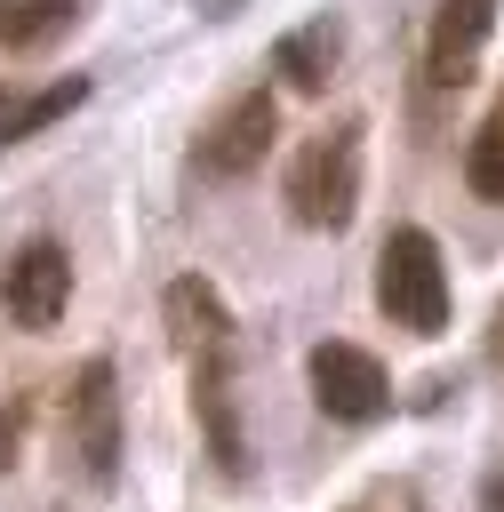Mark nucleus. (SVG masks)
<instances>
[{
  "label": "nucleus",
  "instance_id": "f257e3e1",
  "mask_svg": "<svg viewBox=\"0 0 504 512\" xmlns=\"http://www.w3.org/2000/svg\"><path fill=\"white\" fill-rule=\"evenodd\" d=\"M288 216L304 232H344L360 216V120H336L288 160Z\"/></svg>",
  "mask_w": 504,
  "mask_h": 512
},
{
  "label": "nucleus",
  "instance_id": "f03ea898",
  "mask_svg": "<svg viewBox=\"0 0 504 512\" xmlns=\"http://www.w3.org/2000/svg\"><path fill=\"white\" fill-rule=\"evenodd\" d=\"M376 304L408 336H440L448 328V264H440V240L424 224H392L384 232V248H376Z\"/></svg>",
  "mask_w": 504,
  "mask_h": 512
},
{
  "label": "nucleus",
  "instance_id": "7ed1b4c3",
  "mask_svg": "<svg viewBox=\"0 0 504 512\" xmlns=\"http://www.w3.org/2000/svg\"><path fill=\"white\" fill-rule=\"evenodd\" d=\"M64 440H72V456H80V472L96 488L120 480V376H112V360H80L72 368V384H64Z\"/></svg>",
  "mask_w": 504,
  "mask_h": 512
},
{
  "label": "nucleus",
  "instance_id": "20e7f679",
  "mask_svg": "<svg viewBox=\"0 0 504 512\" xmlns=\"http://www.w3.org/2000/svg\"><path fill=\"white\" fill-rule=\"evenodd\" d=\"M272 136H280V104H272V88H240V96L200 128L192 168H200L208 184H240V176H256V168H264Z\"/></svg>",
  "mask_w": 504,
  "mask_h": 512
},
{
  "label": "nucleus",
  "instance_id": "39448f33",
  "mask_svg": "<svg viewBox=\"0 0 504 512\" xmlns=\"http://www.w3.org/2000/svg\"><path fill=\"white\" fill-rule=\"evenodd\" d=\"M304 376H312L320 416H336V424H376V416L392 408V376H384V360H376L368 344L328 336V344H312Z\"/></svg>",
  "mask_w": 504,
  "mask_h": 512
},
{
  "label": "nucleus",
  "instance_id": "423d86ee",
  "mask_svg": "<svg viewBox=\"0 0 504 512\" xmlns=\"http://www.w3.org/2000/svg\"><path fill=\"white\" fill-rule=\"evenodd\" d=\"M0 304H8V320L16 328H56L64 320V304H72V256L40 232V240H24L16 256H8V272H0Z\"/></svg>",
  "mask_w": 504,
  "mask_h": 512
},
{
  "label": "nucleus",
  "instance_id": "0eeeda50",
  "mask_svg": "<svg viewBox=\"0 0 504 512\" xmlns=\"http://www.w3.org/2000/svg\"><path fill=\"white\" fill-rule=\"evenodd\" d=\"M496 8L504 0H440L432 8V32H424V80L432 88H472L480 48L496 32Z\"/></svg>",
  "mask_w": 504,
  "mask_h": 512
},
{
  "label": "nucleus",
  "instance_id": "6e6552de",
  "mask_svg": "<svg viewBox=\"0 0 504 512\" xmlns=\"http://www.w3.org/2000/svg\"><path fill=\"white\" fill-rule=\"evenodd\" d=\"M160 312H168V344L184 360H232V304L208 280H168Z\"/></svg>",
  "mask_w": 504,
  "mask_h": 512
},
{
  "label": "nucleus",
  "instance_id": "1a4fd4ad",
  "mask_svg": "<svg viewBox=\"0 0 504 512\" xmlns=\"http://www.w3.org/2000/svg\"><path fill=\"white\" fill-rule=\"evenodd\" d=\"M192 408H200V432H208V456L224 480L248 472V440H240V408H232V368L224 360H192Z\"/></svg>",
  "mask_w": 504,
  "mask_h": 512
},
{
  "label": "nucleus",
  "instance_id": "9d476101",
  "mask_svg": "<svg viewBox=\"0 0 504 512\" xmlns=\"http://www.w3.org/2000/svg\"><path fill=\"white\" fill-rule=\"evenodd\" d=\"M336 24H304V32H288L280 48H272V72L296 88V96H320L328 88V72H336Z\"/></svg>",
  "mask_w": 504,
  "mask_h": 512
},
{
  "label": "nucleus",
  "instance_id": "9b49d317",
  "mask_svg": "<svg viewBox=\"0 0 504 512\" xmlns=\"http://www.w3.org/2000/svg\"><path fill=\"white\" fill-rule=\"evenodd\" d=\"M464 184H472V200L504 208V96L488 104V120H480L472 144H464Z\"/></svg>",
  "mask_w": 504,
  "mask_h": 512
},
{
  "label": "nucleus",
  "instance_id": "f8f14e48",
  "mask_svg": "<svg viewBox=\"0 0 504 512\" xmlns=\"http://www.w3.org/2000/svg\"><path fill=\"white\" fill-rule=\"evenodd\" d=\"M72 16L80 0H0V48H48Z\"/></svg>",
  "mask_w": 504,
  "mask_h": 512
},
{
  "label": "nucleus",
  "instance_id": "ddd939ff",
  "mask_svg": "<svg viewBox=\"0 0 504 512\" xmlns=\"http://www.w3.org/2000/svg\"><path fill=\"white\" fill-rule=\"evenodd\" d=\"M80 96H88V80H80V72H72V80H48L40 96H16V144H24V136H40L48 120H64Z\"/></svg>",
  "mask_w": 504,
  "mask_h": 512
},
{
  "label": "nucleus",
  "instance_id": "4468645a",
  "mask_svg": "<svg viewBox=\"0 0 504 512\" xmlns=\"http://www.w3.org/2000/svg\"><path fill=\"white\" fill-rule=\"evenodd\" d=\"M344 512H424V496H416V480H376V488H360Z\"/></svg>",
  "mask_w": 504,
  "mask_h": 512
},
{
  "label": "nucleus",
  "instance_id": "2eb2a0df",
  "mask_svg": "<svg viewBox=\"0 0 504 512\" xmlns=\"http://www.w3.org/2000/svg\"><path fill=\"white\" fill-rule=\"evenodd\" d=\"M24 424H32V408L24 400H0V472L24 456Z\"/></svg>",
  "mask_w": 504,
  "mask_h": 512
},
{
  "label": "nucleus",
  "instance_id": "dca6fc26",
  "mask_svg": "<svg viewBox=\"0 0 504 512\" xmlns=\"http://www.w3.org/2000/svg\"><path fill=\"white\" fill-rule=\"evenodd\" d=\"M0 144H16V88H0Z\"/></svg>",
  "mask_w": 504,
  "mask_h": 512
},
{
  "label": "nucleus",
  "instance_id": "f3484780",
  "mask_svg": "<svg viewBox=\"0 0 504 512\" xmlns=\"http://www.w3.org/2000/svg\"><path fill=\"white\" fill-rule=\"evenodd\" d=\"M488 360L504 368V304H496V328H488Z\"/></svg>",
  "mask_w": 504,
  "mask_h": 512
},
{
  "label": "nucleus",
  "instance_id": "a211bd4d",
  "mask_svg": "<svg viewBox=\"0 0 504 512\" xmlns=\"http://www.w3.org/2000/svg\"><path fill=\"white\" fill-rule=\"evenodd\" d=\"M480 504H488V512H504V480H488V488H480Z\"/></svg>",
  "mask_w": 504,
  "mask_h": 512
}]
</instances>
